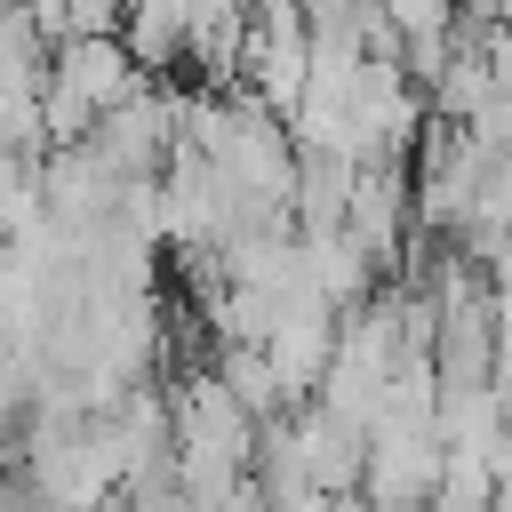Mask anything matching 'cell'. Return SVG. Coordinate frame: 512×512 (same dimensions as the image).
<instances>
[{"instance_id": "cell-4", "label": "cell", "mask_w": 512, "mask_h": 512, "mask_svg": "<svg viewBox=\"0 0 512 512\" xmlns=\"http://www.w3.org/2000/svg\"><path fill=\"white\" fill-rule=\"evenodd\" d=\"M0 248H8V232H0Z\"/></svg>"}, {"instance_id": "cell-3", "label": "cell", "mask_w": 512, "mask_h": 512, "mask_svg": "<svg viewBox=\"0 0 512 512\" xmlns=\"http://www.w3.org/2000/svg\"><path fill=\"white\" fill-rule=\"evenodd\" d=\"M0 160H8V144H0Z\"/></svg>"}, {"instance_id": "cell-2", "label": "cell", "mask_w": 512, "mask_h": 512, "mask_svg": "<svg viewBox=\"0 0 512 512\" xmlns=\"http://www.w3.org/2000/svg\"><path fill=\"white\" fill-rule=\"evenodd\" d=\"M48 72H56L64 88H80L96 112H120L128 96H144V72H136V56H128L120 32H112V40H64V48L48 56Z\"/></svg>"}, {"instance_id": "cell-1", "label": "cell", "mask_w": 512, "mask_h": 512, "mask_svg": "<svg viewBox=\"0 0 512 512\" xmlns=\"http://www.w3.org/2000/svg\"><path fill=\"white\" fill-rule=\"evenodd\" d=\"M408 216H416V192L400 184V168H360L352 208H344V240H352L368 264H384V256H400Z\"/></svg>"}]
</instances>
